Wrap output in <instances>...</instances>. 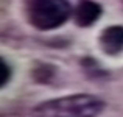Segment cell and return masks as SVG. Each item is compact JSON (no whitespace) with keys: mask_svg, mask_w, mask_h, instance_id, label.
Instances as JSON below:
<instances>
[{"mask_svg":"<svg viewBox=\"0 0 123 117\" xmlns=\"http://www.w3.org/2000/svg\"><path fill=\"white\" fill-rule=\"evenodd\" d=\"M106 103L92 94H72L45 100L31 109L33 117H98Z\"/></svg>","mask_w":123,"mask_h":117,"instance_id":"1","label":"cell"},{"mask_svg":"<svg viewBox=\"0 0 123 117\" xmlns=\"http://www.w3.org/2000/svg\"><path fill=\"white\" fill-rule=\"evenodd\" d=\"M25 17L33 28L50 31L59 28L72 16V6L67 0H25Z\"/></svg>","mask_w":123,"mask_h":117,"instance_id":"2","label":"cell"},{"mask_svg":"<svg viewBox=\"0 0 123 117\" xmlns=\"http://www.w3.org/2000/svg\"><path fill=\"white\" fill-rule=\"evenodd\" d=\"M100 48L108 56L123 53V25H109L100 33Z\"/></svg>","mask_w":123,"mask_h":117,"instance_id":"3","label":"cell"},{"mask_svg":"<svg viewBox=\"0 0 123 117\" xmlns=\"http://www.w3.org/2000/svg\"><path fill=\"white\" fill-rule=\"evenodd\" d=\"M101 13L103 8L100 3L93 2V0H80L73 9V20L78 27L87 28L101 17Z\"/></svg>","mask_w":123,"mask_h":117,"instance_id":"4","label":"cell"},{"mask_svg":"<svg viewBox=\"0 0 123 117\" xmlns=\"http://www.w3.org/2000/svg\"><path fill=\"white\" fill-rule=\"evenodd\" d=\"M55 77V67L50 64H37L33 69V78L39 83H48Z\"/></svg>","mask_w":123,"mask_h":117,"instance_id":"5","label":"cell"},{"mask_svg":"<svg viewBox=\"0 0 123 117\" xmlns=\"http://www.w3.org/2000/svg\"><path fill=\"white\" fill-rule=\"evenodd\" d=\"M0 86L5 87L6 84H8V81L11 80V67H9V64L6 63L5 59H0Z\"/></svg>","mask_w":123,"mask_h":117,"instance_id":"6","label":"cell"}]
</instances>
